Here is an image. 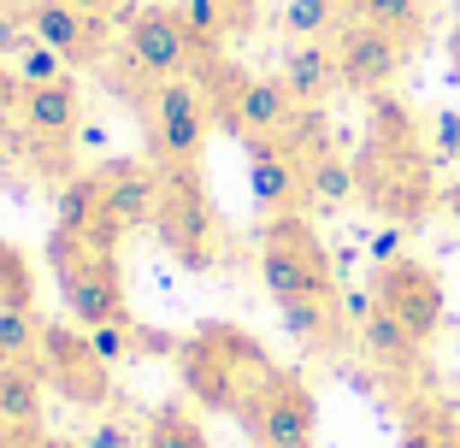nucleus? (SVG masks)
Listing matches in <instances>:
<instances>
[{
    "label": "nucleus",
    "instance_id": "obj_1",
    "mask_svg": "<svg viewBox=\"0 0 460 448\" xmlns=\"http://www.w3.org/2000/svg\"><path fill=\"white\" fill-rule=\"evenodd\" d=\"M354 177H360V201L372 213H384L390 224H420L431 213L437 183H431V160L420 148V130H413L407 107H395V101L372 107V136H366L360 160H354Z\"/></svg>",
    "mask_w": 460,
    "mask_h": 448
},
{
    "label": "nucleus",
    "instance_id": "obj_2",
    "mask_svg": "<svg viewBox=\"0 0 460 448\" xmlns=\"http://www.w3.org/2000/svg\"><path fill=\"white\" fill-rule=\"evenodd\" d=\"M177 372H183V390H190L207 413H230V419L243 425L248 408L260 401V390L271 383L278 360H271L243 325H201L177 348Z\"/></svg>",
    "mask_w": 460,
    "mask_h": 448
},
{
    "label": "nucleus",
    "instance_id": "obj_3",
    "mask_svg": "<svg viewBox=\"0 0 460 448\" xmlns=\"http://www.w3.org/2000/svg\"><path fill=\"white\" fill-rule=\"evenodd\" d=\"M48 266L59 277V295H66V312L83 330L101 325H130V301H124V277H119V254L112 248H95L71 231L48 236Z\"/></svg>",
    "mask_w": 460,
    "mask_h": 448
},
{
    "label": "nucleus",
    "instance_id": "obj_4",
    "mask_svg": "<svg viewBox=\"0 0 460 448\" xmlns=\"http://www.w3.org/2000/svg\"><path fill=\"white\" fill-rule=\"evenodd\" d=\"M154 231L172 248V259L183 272H213L225 254L218 236V213L207 201L201 165H160V206H154Z\"/></svg>",
    "mask_w": 460,
    "mask_h": 448
},
{
    "label": "nucleus",
    "instance_id": "obj_5",
    "mask_svg": "<svg viewBox=\"0 0 460 448\" xmlns=\"http://www.w3.org/2000/svg\"><path fill=\"white\" fill-rule=\"evenodd\" d=\"M260 284L278 307L301 295H337V266L301 213H271L260 224Z\"/></svg>",
    "mask_w": 460,
    "mask_h": 448
},
{
    "label": "nucleus",
    "instance_id": "obj_6",
    "mask_svg": "<svg viewBox=\"0 0 460 448\" xmlns=\"http://www.w3.org/2000/svg\"><path fill=\"white\" fill-rule=\"evenodd\" d=\"M148 130H154V165H201L207 130H213V107L207 89L190 77H165L148 95Z\"/></svg>",
    "mask_w": 460,
    "mask_h": 448
},
{
    "label": "nucleus",
    "instance_id": "obj_7",
    "mask_svg": "<svg viewBox=\"0 0 460 448\" xmlns=\"http://www.w3.org/2000/svg\"><path fill=\"white\" fill-rule=\"evenodd\" d=\"M124 54H130V66L148 83L190 77L195 66H213V54L190 36L183 13H172V6H142V13L124 24Z\"/></svg>",
    "mask_w": 460,
    "mask_h": 448
},
{
    "label": "nucleus",
    "instance_id": "obj_8",
    "mask_svg": "<svg viewBox=\"0 0 460 448\" xmlns=\"http://www.w3.org/2000/svg\"><path fill=\"white\" fill-rule=\"evenodd\" d=\"M36 372L48 383H54L66 401H77V408H101L112 395V366L95 354V342H89V330L77 325H41V354H36Z\"/></svg>",
    "mask_w": 460,
    "mask_h": 448
},
{
    "label": "nucleus",
    "instance_id": "obj_9",
    "mask_svg": "<svg viewBox=\"0 0 460 448\" xmlns=\"http://www.w3.org/2000/svg\"><path fill=\"white\" fill-rule=\"evenodd\" d=\"M243 431L254 436V448H313V431H319V401H313L307 378L289 366L271 372V383L260 390V401L248 408Z\"/></svg>",
    "mask_w": 460,
    "mask_h": 448
},
{
    "label": "nucleus",
    "instance_id": "obj_10",
    "mask_svg": "<svg viewBox=\"0 0 460 448\" xmlns=\"http://www.w3.org/2000/svg\"><path fill=\"white\" fill-rule=\"evenodd\" d=\"M372 301H378L390 319H402L420 342H431L437 325H443V277L413 254L372 266Z\"/></svg>",
    "mask_w": 460,
    "mask_h": 448
},
{
    "label": "nucleus",
    "instance_id": "obj_11",
    "mask_svg": "<svg viewBox=\"0 0 460 448\" xmlns=\"http://www.w3.org/2000/svg\"><path fill=\"white\" fill-rule=\"evenodd\" d=\"M248 148V195L260 213H301L307 206V160L289 148L284 136H260L243 142Z\"/></svg>",
    "mask_w": 460,
    "mask_h": 448
},
{
    "label": "nucleus",
    "instance_id": "obj_12",
    "mask_svg": "<svg viewBox=\"0 0 460 448\" xmlns=\"http://www.w3.org/2000/svg\"><path fill=\"white\" fill-rule=\"evenodd\" d=\"M331 48H337L342 89H354V95L390 89V83L402 77V66H407V41L384 36V30H372V24H342Z\"/></svg>",
    "mask_w": 460,
    "mask_h": 448
},
{
    "label": "nucleus",
    "instance_id": "obj_13",
    "mask_svg": "<svg viewBox=\"0 0 460 448\" xmlns=\"http://www.w3.org/2000/svg\"><path fill=\"white\" fill-rule=\"evenodd\" d=\"M54 231H71L95 248H112L119 254L124 224L107 213V195H101V171H71L54 189Z\"/></svg>",
    "mask_w": 460,
    "mask_h": 448
},
{
    "label": "nucleus",
    "instance_id": "obj_14",
    "mask_svg": "<svg viewBox=\"0 0 460 448\" xmlns=\"http://www.w3.org/2000/svg\"><path fill=\"white\" fill-rule=\"evenodd\" d=\"M24 18H30V30H36V41L59 48L71 66H89V59H101V48H107V18H89V13H77V6H66V0H30Z\"/></svg>",
    "mask_w": 460,
    "mask_h": 448
},
{
    "label": "nucleus",
    "instance_id": "obj_15",
    "mask_svg": "<svg viewBox=\"0 0 460 448\" xmlns=\"http://www.w3.org/2000/svg\"><path fill=\"white\" fill-rule=\"evenodd\" d=\"M101 171V195H107V213L119 218L124 231H142L154 224V206H160V165L148 160H107Z\"/></svg>",
    "mask_w": 460,
    "mask_h": 448
},
{
    "label": "nucleus",
    "instance_id": "obj_16",
    "mask_svg": "<svg viewBox=\"0 0 460 448\" xmlns=\"http://www.w3.org/2000/svg\"><path fill=\"white\" fill-rule=\"evenodd\" d=\"M41 372L0 366V448H41Z\"/></svg>",
    "mask_w": 460,
    "mask_h": 448
},
{
    "label": "nucleus",
    "instance_id": "obj_17",
    "mask_svg": "<svg viewBox=\"0 0 460 448\" xmlns=\"http://www.w3.org/2000/svg\"><path fill=\"white\" fill-rule=\"evenodd\" d=\"M83 119V101H77V83H41V89H24L18 101V124H24L36 142H71Z\"/></svg>",
    "mask_w": 460,
    "mask_h": 448
},
{
    "label": "nucleus",
    "instance_id": "obj_18",
    "mask_svg": "<svg viewBox=\"0 0 460 448\" xmlns=\"http://www.w3.org/2000/svg\"><path fill=\"white\" fill-rule=\"evenodd\" d=\"M284 89L301 101V107H319L331 89H342L337 48H331V41H296V48L284 54Z\"/></svg>",
    "mask_w": 460,
    "mask_h": 448
},
{
    "label": "nucleus",
    "instance_id": "obj_19",
    "mask_svg": "<svg viewBox=\"0 0 460 448\" xmlns=\"http://www.w3.org/2000/svg\"><path fill=\"white\" fill-rule=\"evenodd\" d=\"M284 325L296 342L307 348H337L349 337V312H342V295H301V301H284Z\"/></svg>",
    "mask_w": 460,
    "mask_h": 448
},
{
    "label": "nucleus",
    "instance_id": "obj_20",
    "mask_svg": "<svg viewBox=\"0 0 460 448\" xmlns=\"http://www.w3.org/2000/svg\"><path fill=\"white\" fill-rule=\"evenodd\" d=\"M342 6H349V24H372L407 48L425 36V0H342Z\"/></svg>",
    "mask_w": 460,
    "mask_h": 448
},
{
    "label": "nucleus",
    "instance_id": "obj_21",
    "mask_svg": "<svg viewBox=\"0 0 460 448\" xmlns=\"http://www.w3.org/2000/svg\"><path fill=\"white\" fill-rule=\"evenodd\" d=\"M354 195H360L354 160H342L337 148L313 154V160H307V206H325V213H337V206L354 201Z\"/></svg>",
    "mask_w": 460,
    "mask_h": 448
},
{
    "label": "nucleus",
    "instance_id": "obj_22",
    "mask_svg": "<svg viewBox=\"0 0 460 448\" xmlns=\"http://www.w3.org/2000/svg\"><path fill=\"white\" fill-rule=\"evenodd\" d=\"M41 319L30 307H0V366H36Z\"/></svg>",
    "mask_w": 460,
    "mask_h": 448
},
{
    "label": "nucleus",
    "instance_id": "obj_23",
    "mask_svg": "<svg viewBox=\"0 0 460 448\" xmlns=\"http://www.w3.org/2000/svg\"><path fill=\"white\" fill-rule=\"evenodd\" d=\"M142 448H213V443H207V425L190 408H160L142 431Z\"/></svg>",
    "mask_w": 460,
    "mask_h": 448
},
{
    "label": "nucleus",
    "instance_id": "obj_24",
    "mask_svg": "<svg viewBox=\"0 0 460 448\" xmlns=\"http://www.w3.org/2000/svg\"><path fill=\"white\" fill-rule=\"evenodd\" d=\"M342 0H289L284 6V30L296 41H325L331 30H342Z\"/></svg>",
    "mask_w": 460,
    "mask_h": 448
},
{
    "label": "nucleus",
    "instance_id": "obj_25",
    "mask_svg": "<svg viewBox=\"0 0 460 448\" xmlns=\"http://www.w3.org/2000/svg\"><path fill=\"white\" fill-rule=\"evenodd\" d=\"M0 307H30L36 312V272H30V254L18 242L0 236Z\"/></svg>",
    "mask_w": 460,
    "mask_h": 448
},
{
    "label": "nucleus",
    "instance_id": "obj_26",
    "mask_svg": "<svg viewBox=\"0 0 460 448\" xmlns=\"http://www.w3.org/2000/svg\"><path fill=\"white\" fill-rule=\"evenodd\" d=\"M13 71H18L24 89H41V83H66L71 77V59L59 54V48H48V41H30L24 54L13 59Z\"/></svg>",
    "mask_w": 460,
    "mask_h": 448
},
{
    "label": "nucleus",
    "instance_id": "obj_27",
    "mask_svg": "<svg viewBox=\"0 0 460 448\" xmlns=\"http://www.w3.org/2000/svg\"><path fill=\"white\" fill-rule=\"evenodd\" d=\"M455 431H460V419H448L443 408H420L407 419L402 448H455Z\"/></svg>",
    "mask_w": 460,
    "mask_h": 448
},
{
    "label": "nucleus",
    "instance_id": "obj_28",
    "mask_svg": "<svg viewBox=\"0 0 460 448\" xmlns=\"http://www.w3.org/2000/svg\"><path fill=\"white\" fill-rule=\"evenodd\" d=\"M177 13H183V24H190V36L201 41L207 54L218 48V36H230V30H225V13H218V0H183Z\"/></svg>",
    "mask_w": 460,
    "mask_h": 448
},
{
    "label": "nucleus",
    "instance_id": "obj_29",
    "mask_svg": "<svg viewBox=\"0 0 460 448\" xmlns=\"http://www.w3.org/2000/svg\"><path fill=\"white\" fill-rule=\"evenodd\" d=\"M89 342H95V354L107 360V366H124V360H136V319H130V325H101V330H89Z\"/></svg>",
    "mask_w": 460,
    "mask_h": 448
},
{
    "label": "nucleus",
    "instance_id": "obj_30",
    "mask_svg": "<svg viewBox=\"0 0 460 448\" xmlns=\"http://www.w3.org/2000/svg\"><path fill=\"white\" fill-rule=\"evenodd\" d=\"M36 41V30H30L24 13H13V6H0V59H18Z\"/></svg>",
    "mask_w": 460,
    "mask_h": 448
},
{
    "label": "nucleus",
    "instance_id": "obj_31",
    "mask_svg": "<svg viewBox=\"0 0 460 448\" xmlns=\"http://www.w3.org/2000/svg\"><path fill=\"white\" fill-rule=\"evenodd\" d=\"M66 6H77V13H89V18H124V24L142 13V6H130V0H66Z\"/></svg>",
    "mask_w": 460,
    "mask_h": 448
},
{
    "label": "nucleus",
    "instance_id": "obj_32",
    "mask_svg": "<svg viewBox=\"0 0 460 448\" xmlns=\"http://www.w3.org/2000/svg\"><path fill=\"white\" fill-rule=\"evenodd\" d=\"M18 101H24V83H18V71H13V66H0V119H13Z\"/></svg>",
    "mask_w": 460,
    "mask_h": 448
},
{
    "label": "nucleus",
    "instance_id": "obj_33",
    "mask_svg": "<svg viewBox=\"0 0 460 448\" xmlns=\"http://www.w3.org/2000/svg\"><path fill=\"white\" fill-rule=\"evenodd\" d=\"M218 13H225V30H254V0H218Z\"/></svg>",
    "mask_w": 460,
    "mask_h": 448
},
{
    "label": "nucleus",
    "instance_id": "obj_34",
    "mask_svg": "<svg viewBox=\"0 0 460 448\" xmlns=\"http://www.w3.org/2000/svg\"><path fill=\"white\" fill-rule=\"evenodd\" d=\"M89 448H130V431H124V425H95V431H89Z\"/></svg>",
    "mask_w": 460,
    "mask_h": 448
},
{
    "label": "nucleus",
    "instance_id": "obj_35",
    "mask_svg": "<svg viewBox=\"0 0 460 448\" xmlns=\"http://www.w3.org/2000/svg\"><path fill=\"white\" fill-rule=\"evenodd\" d=\"M372 259H378V266L384 259H402V231H384L378 242H372Z\"/></svg>",
    "mask_w": 460,
    "mask_h": 448
},
{
    "label": "nucleus",
    "instance_id": "obj_36",
    "mask_svg": "<svg viewBox=\"0 0 460 448\" xmlns=\"http://www.w3.org/2000/svg\"><path fill=\"white\" fill-rule=\"evenodd\" d=\"M443 201H448V213L460 218V183H448V189H443Z\"/></svg>",
    "mask_w": 460,
    "mask_h": 448
},
{
    "label": "nucleus",
    "instance_id": "obj_37",
    "mask_svg": "<svg viewBox=\"0 0 460 448\" xmlns=\"http://www.w3.org/2000/svg\"><path fill=\"white\" fill-rule=\"evenodd\" d=\"M41 448H83V443H59V436H41Z\"/></svg>",
    "mask_w": 460,
    "mask_h": 448
},
{
    "label": "nucleus",
    "instance_id": "obj_38",
    "mask_svg": "<svg viewBox=\"0 0 460 448\" xmlns=\"http://www.w3.org/2000/svg\"><path fill=\"white\" fill-rule=\"evenodd\" d=\"M455 59H460V36H455Z\"/></svg>",
    "mask_w": 460,
    "mask_h": 448
},
{
    "label": "nucleus",
    "instance_id": "obj_39",
    "mask_svg": "<svg viewBox=\"0 0 460 448\" xmlns=\"http://www.w3.org/2000/svg\"><path fill=\"white\" fill-rule=\"evenodd\" d=\"M455 448H460V431H455Z\"/></svg>",
    "mask_w": 460,
    "mask_h": 448
}]
</instances>
